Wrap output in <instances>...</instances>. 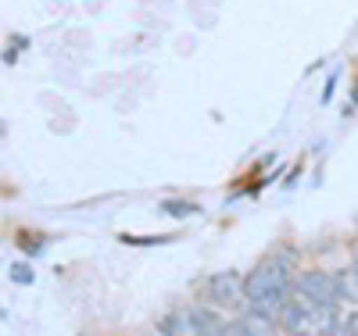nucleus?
<instances>
[{
  "instance_id": "1",
  "label": "nucleus",
  "mask_w": 358,
  "mask_h": 336,
  "mask_svg": "<svg viewBox=\"0 0 358 336\" xmlns=\"http://www.w3.org/2000/svg\"><path fill=\"white\" fill-rule=\"evenodd\" d=\"M287 290H290V265L280 254H268L244 276V297L251 300V308L276 322L287 304Z\"/></svg>"
},
{
  "instance_id": "2",
  "label": "nucleus",
  "mask_w": 358,
  "mask_h": 336,
  "mask_svg": "<svg viewBox=\"0 0 358 336\" xmlns=\"http://www.w3.org/2000/svg\"><path fill=\"white\" fill-rule=\"evenodd\" d=\"M294 297L308 304L315 312H337V300H341V286L334 276H326V272H301L294 283Z\"/></svg>"
},
{
  "instance_id": "3",
  "label": "nucleus",
  "mask_w": 358,
  "mask_h": 336,
  "mask_svg": "<svg viewBox=\"0 0 358 336\" xmlns=\"http://www.w3.org/2000/svg\"><path fill=\"white\" fill-rule=\"evenodd\" d=\"M241 297H244V276H236V272H219V276L208 279V300L219 304V308H236Z\"/></svg>"
},
{
  "instance_id": "4",
  "label": "nucleus",
  "mask_w": 358,
  "mask_h": 336,
  "mask_svg": "<svg viewBox=\"0 0 358 336\" xmlns=\"http://www.w3.org/2000/svg\"><path fill=\"white\" fill-rule=\"evenodd\" d=\"M190 336H226V322L215 312L194 308L190 312Z\"/></svg>"
},
{
  "instance_id": "5",
  "label": "nucleus",
  "mask_w": 358,
  "mask_h": 336,
  "mask_svg": "<svg viewBox=\"0 0 358 336\" xmlns=\"http://www.w3.org/2000/svg\"><path fill=\"white\" fill-rule=\"evenodd\" d=\"M241 329H244V336H276V319H268V315H262V312H255V308H248L241 319Z\"/></svg>"
},
{
  "instance_id": "6",
  "label": "nucleus",
  "mask_w": 358,
  "mask_h": 336,
  "mask_svg": "<svg viewBox=\"0 0 358 336\" xmlns=\"http://www.w3.org/2000/svg\"><path fill=\"white\" fill-rule=\"evenodd\" d=\"M337 286H341V297H358V258L351 261V268L344 272V276H337Z\"/></svg>"
},
{
  "instance_id": "7",
  "label": "nucleus",
  "mask_w": 358,
  "mask_h": 336,
  "mask_svg": "<svg viewBox=\"0 0 358 336\" xmlns=\"http://www.w3.org/2000/svg\"><path fill=\"white\" fill-rule=\"evenodd\" d=\"M8 272H11V279H15V283H22V286H25V283H33V268H29L25 261H11V268H8Z\"/></svg>"
},
{
  "instance_id": "8",
  "label": "nucleus",
  "mask_w": 358,
  "mask_h": 336,
  "mask_svg": "<svg viewBox=\"0 0 358 336\" xmlns=\"http://www.w3.org/2000/svg\"><path fill=\"white\" fill-rule=\"evenodd\" d=\"M165 211H169V215H179V219H183V215H194V204H183V200H165Z\"/></svg>"
}]
</instances>
